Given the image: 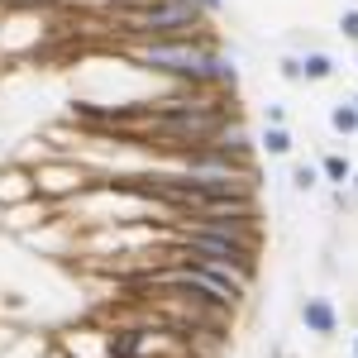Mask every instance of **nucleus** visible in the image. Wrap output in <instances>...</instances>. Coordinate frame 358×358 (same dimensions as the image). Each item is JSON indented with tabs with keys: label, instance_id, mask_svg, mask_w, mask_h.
I'll return each mask as SVG.
<instances>
[{
	"label": "nucleus",
	"instance_id": "nucleus-1",
	"mask_svg": "<svg viewBox=\"0 0 358 358\" xmlns=\"http://www.w3.org/2000/svg\"><path fill=\"white\" fill-rule=\"evenodd\" d=\"M124 34L134 43H158V38H192L206 29V15L196 10L192 0H148L129 15H115Z\"/></svg>",
	"mask_w": 358,
	"mask_h": 358
},
{
	"label": "nucleus",
	"instance_id": "nucleus-2",
	"mask_svg": "<svg viewBox=\"0 0 358 358\" xmlns=\"http://www.w3.org/2000/svg\"><path fill=\"white\" fill-rule=\"evenodd\" d=\"M86 177L77 163H62V167H38L34 172V196H43V201H62V196H72V192H82Z\"/></svg>",
	"mask_w": 358,
	"mask_h": 358
},
{
	"label": "nucleus",
	"instance_id": "nucleus-3",
	"mask_svg": "<svg viewBox=\"0 0 358 358\" xmlns=\"http://www.w3.org/2000/svg\"><path fill=\"white\" fill-rule=\"evenodd\" d=\"M296 320H301L306 334H315V339H334V334H339V306H334L330 296H301Z\"/></svg>",
	"mask_w": 358,
	"mask_h": 358
},
{
	"label": "nucleus",
	"instance_id": "nucleus-4",
	"mask_svg": "<svg viewBox=\"0 0 358 358\" xmlns=\"http://www.w3.org/2000/svg\"><path fill=\"white\" fill-rule=\"evenodd\" d=\"M20 201H34V172H5L0 177V210H15Z\"/></svg>",
	"mask_w": 358,
	"mask_h": 358
},
{
	"label": "nucleus",
	"instance_id": "nucleus-5",
	"mask_svg": "<svg viewBox=\"0 0 358 358\" xmlns=\"http://www.w3.org/2000/svg\"><path fill=\"white\" fill-rule=\"evenodd\" d=\"M315 167H320V182H330V192H344V187L354 182V163H349V153H325Z\"/></svg>",
	"mask_w": 358,
	"mask_h": 358
},
{
	"label": "nucleus",
	"instance_id": "nucleus-6",
	"mask_svg": "<svg viewBox=\"0 0 358 358\" xmlns=\"http://www.w3.org/2000/svg\"><path fill=\"white\" fill-rule=\"evenodd\" d=\"M258 148L268 153V158H287L292 148H296V138L287 124H263V134H258Z\"/></svg>",
	"mask_w": 358,
	"mask_h": 358
},
{
	"label": "nucleus",
	"instance_id": "nucleus-7",
	"mask_svg": "<svg viewBox=\"0 0 358 358\" xmlns=\"http://www.w3.org/2000/svg\"><path fill=\"white\" fill-rule=\"evenodd\" d=\"M301 72H306V82H330L339 67H334V57L325 48H310V53H301Z\"/></svg>",
	"mask_w": 358,
	"mask_h": 358
},
{
	"label": "nucleus",
	"instance_id": "nucleus-8",
	"mask_svg": "<svg viewBox=\"0 0 358 358\" xmlns=\"http://www.w3.org/2000/svg\"><path fill=\"white\" fill-rule=\"evenodd\" d=\"M330 129L339 138H349V134H358V110H354V101H339L330 110Z\"/></svg>",
	"mask_w": 358,
	"mask_h": 358
},
{
	"label": "nucleus",
	"instance_id": "nucleus-9",
	"mask_svg": "<svg viewBox=\"0 0 358 358\" xmlns=\"http://www.w3.org/2000/svg\"><path fill=\"white\" fill-rule=\"evenodd\" d=\"M315 187H320V167L315 163H292V192L310 196Z\"/></svg>",
	"mask_w": 358,
	"mask_h": 358
},
{
	"label": "nucleus",
	"instance_id": "nucleus-10",
	"mask_svg": "<svg viewBox=\"0 0 358 358\" xmlns=\"http://www.w3.org/2000/svg\"><path fill=\"white\" fill-rule=\"evenodd\" d=\"M277 72H282V82H306V72H301V53H287L282 62H277Z\"/></svg>",
	"mask_w": 358,
	"mask_h": 358
},
{
	"label": "nucleus",
	"instance_id": "nucleus-11",
	"mask_svg": "<svg viewBox=\"0 0 358 358\" xmlns=\"http://www.w3.org/2000/svg\"><path fill=\"white\" fill-rule=\"evenodd\" d=\"M339 34H344L349 43H358V5H349V10L339 15Z\"/></svg>",
	"mask_w": 358,
	"mask_h": 358
},
{
	"label": "nucleus",
	"instance_id": "nucleus-12",
	"mask_svg": "<svg viewBox=\"0 0 358 358\" xmlns=\"http://www.w3.org/2000/svg\"><path fill=\"white\" fill-rule=\"evenodd\" d=\"M263 124H287V106H268L263 110Z\"/></svg>",
	"mask_w": 358,
	"mask_h": 358
},
{
	"label": "nucleus",
	"instance_id": "nucleus-13",
	"mask_svg": "<svg viewBox=\"0 0 358 358\" xmlns=\"http://www.w3.org/2000/svg\"><path fill=\"white\" fill-rule=\"evenodd\" d=\"M196 10H201V15H206V20H210V15H220L224 10V0H192Z\"/></svg>",
	"mask_w": 358,
	"mask_h": 358
},
{
	"label": "nucleus",
	"instance_id": "nucleus-14",
	"mask_svg": "<svg viewBox=\"0 0 358 358\" xmlns=\"http://www.w3.org/2000/svg\"><path fill=\"white\" fill-rule=\"evenodd\" d=\"M349 192H354V196H358V167H354V182H349Z\"/></svg>",
	"mask_w": 358,
	"mask_h": 358
},
{
	"label": "nucleus",
	"instance_id": "nucleus-15",
	"mask_svg": "<svg viewBox=\"0 0 358 358\" xmlns=\"http://www.w3.org/2000/svg\"><path fill=\"white\" fill-rule=\"evenodd\" d=\"M354 358H358V334H354Z\"/></svg>",
	"mask_w": 358,
	"mask_h": 358
},
{
	"label": "nucleus",
	"instance_id": "nucleus-16",
	"mask_svg": "<svg viewBox=\"0 0 358 358\" xmlns=\"http://www.w3.org/2000/svg\"><path fill=\"white\" fill-rule=\"evenodd\" d=\"M354 110H358V91H354Z\"/></svg>",
	"mask_w": 358,
	"mask_h": 358
}]
</instances>
